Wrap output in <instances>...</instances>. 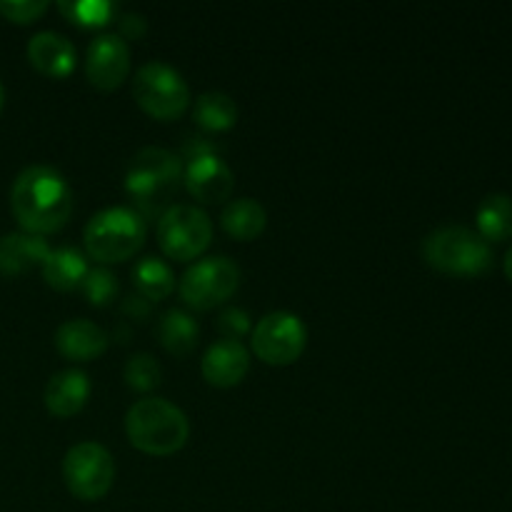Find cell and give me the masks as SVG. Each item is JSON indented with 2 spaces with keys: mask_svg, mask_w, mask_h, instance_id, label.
Returning <instances> with one entry per match:
<instances>
[{
  "mask_svg": "<svg viewBox=\"0 0 512 512\" xmlns=\"http://www.w3.org/2000/svg\"><path fill=\"white\" fill-rule=\"evenodd\" d=\"M125 383L128 388L138 390V393H150L160 385V378H163V368H160L158 360L148 353H135L130 355L128 363H125Z\"/></svg>",
  "mask_w": 512,
  "mask_h": 512,
  "instance_id": "cell-25",
  "label": "cell"
},
{
  "mask_svg": "<svg viewBox=\"0 0 512 512\" xmlns=\"http://www.w3.org/2000/svg\"><path fill=\"white\" fill-rule=\"evenodd\" d=\"M478 235L485 243H505L512 238V198L505 193H493L483 198L475 213Z\"/></svg>",
  "mask_w": 512,
  "mask_h": 512,
  "instance_id": "cell-20",
  "label": "cell"
},
{
  "mask_svg": "<svg viewBox=\"0 0 512 512\" xmlns=\"http://www.w3.org/2000/svg\"><path fill=\"white\" fill-rule=\"evenodd\" d=\"M203 378L215 388H235L250 370V353L240 340H215L203 355Z\"/></svg>",
  "mask_w": 512,
  "mask_h": 512,
  "instance_id": "cell-13",
  "label": "cell"
},
{
  "mask_svg": "<svg viewBox=\"0 0 512 512\" xmlns=\"http://www.w3.org/2000/svg\"><path fill=\"white\" fill-rule=\"evenodd\" d=\"M108 345V333L100 325L90 323L85 318L65 320L55 330V348H58V353L68 360H78V363L100 358L108 350Z\"/></svg>",
  "mask_w": 512,
  "mask_h": 512,
  "instance_id": "cell-15",
  "label": "cell"
},
{
  "mask_svg": "<svg viewBox=\"0 0 512 512\" xmlns=\"http://www.w3.org/2000/svg\"><path fill=\"white\" fill-rule=\"evenodd\" d=\"M80 288H83L90 305L105 308V305L113 303L115 295H118V278H115L108 268H95L88 270V275H85V280L80 283Z\"/></svg>",
  "mask_w": 512,
  "mask_h": 512,
  "instance_id": "cell-26",
  "label": "cell"
},
{
  "mask_svg": "<svg viewBox=\"0 0 512 512\" xmlns=\"http://www.w3.org/2000/svg\"><path fill=\"white\" fill-rule=\"evenodd\" d=\"M3 105H5V88L3 83H0V110H3Z\"/></svg>",
  "mask_w": 512,
  "mask_h": 512,
  "instance_id": "cell-32",
  "label": "cell"
},
{
  "mask_svg": "<svg viewBox=\"0 0 512 512\" xmlns=\"http://www.w3.org/2000/svg\"><path fill=\"white\" fill-rule=\"evenodd\" d=\"M48 0H0V15L10 23L30 25L48 13Z\"/></svg>",
  "mask_w": 512,
  "mask_h": 512,
  "instance_id": "cell-27",
  "label": "cell"
},
{
  "mask_svg": "<svg viewBox=\"0 0 512 512\" xmlns=\"http://www.w3.org/2000/svg\"><path fill=\"white\" fill-rule=\"evenodd\" d=\"M200 325L195 323V318L185 310H168V313L160 318L158 323V340L168 353L178 355V358H185L195 350L198 345Z\"/></svg>",
  "mask_w": 512,
  "mask_h": 512,
  "instance_id": "cell-21",
  "label": "cell"
},
{
  "mask_svg": "<svg viewBox=\"0 0 512 512\" xmlns=\"http://www.w3.org/2000/svg\"><path fill=\"white\" fill-rule=\"evenodd\" d=\"M125 433L140 453L165 458L188 443L190 423L183 410L165 398H143L130 405Z\"/></svg>",
  "mask_w": 512,
  "mask_h": 512,
  "instance_id": "cell-3",
  "label": "cell"
},
{
  "mask_svg": "<svg viewBox=\"0 0 512 512\" xmlns=\"http://www.w3.org/2000/svg\"><path fill=\"white\" fill-rule=\"evenodd\" d=\"M183 183L198 203L215 205L230 198L235 188V175L218 153H205L188 160L183 170Z\"/></svg>",
  "mask_w": 512,
  "mask_h": 512,
  "instance_id": "cell-12",
  "label": "cell"
},
{
  "mask_svg": "<svg viewBox=\"0 0 512 512\" xmlns=\"http://www.w3.org/2000/svg\"><path fill=\"white\" fill-rule=\"evenodd\" d=\"M28 60L45 78H68L78 63V50L65 35L55 30L35 33L28 43Z\"/></svg>",
  "mask_w": 512,
  "mask_h": 512,
  "instance_id": "cell-14",
  "label": "cell"
},
{
  "mask_svg": "<svg viewBox=\"0 0 512 512\" xmlns=\"http://www.w3.org/2000/svg\"><path fill=\"white\" fill-rule=\"evenodd\" d=\"M50 253L48 240L33 233H8L0 238V275H23L43 265Z\"/></svg>",
  "mask_w": 512,
  "mask_h": 512,
  "instance_id": "cell-17",
  "label": "cell"
},
{
  "mask_svg": "<svg viewBox=\"0 0 512 512\" xmlns=\"http://www.w3.org/2000/svg\"><path fill=\"white\" fill-rule=\"evenodd\" d=\"M40 268H43V280L50 288L68 293V290H75L85 280L88 260L78 248H58L50 250Z\"/></svg>",
  "mask_w": 512,
  "mask_h": 512,
  "instance_id": "cell-18",
  "label": "cell"
},
{
  "mask_svg": "<svg viewBox=\"0 0 512 512\" xmlns=\"http://www.w3.org/2000/svg\"><path fill=\"white\" fill-rule=\"evenodd\" d=\"M505 275H508V280L512 283V248L508 250V255H505Z\"/></svg>",
  "mask_w": 512,
  "mask_h": 512,
  "instance_id": "cell-31",
  "label": "cell"
},
{
  "mask_svg": "<svg viewBox=\"0 0 512 512\" xmlns=\"http://www.w3.org/2000/svg\"><path fill=\"white\" fill-rule=\"evenodd\" d=\"M423 258L430 268L458 278H478L493 268V248L465 225H443L425 235Z\"/></svg>",
  "mask_w": 512,
  "mask_h": 512,
  "instance_id": "cell-4",
  "label": "cell"
},
{
  "mask_svg": "<svg viewBox=\"0 0 512 512\" xmlns=\"http://www.w3.org/2000/svg\"><path fill=\"white\" fill-rule=\"evenodd\" d=\"M133 98L150 118L178 120L190 105V88L173 65L150 60L135 73Z\"/></svg>",
  "mask_w": 512,
  "mask_h": 512,
  "instance_id": "cell-6",
  "label": "cell"
},
{
  "mask_svg": "<svg viewBox=\"0 0 512 512\" xmlns=\"http://www.w3.org/2000/svg\"><path fill=\"white\" fill-rule=\"evenodd\" d=\"M193 120L205 130L223 133L238 123V105L228 93L210 90V93L198 95L193 105Z\"/></svg>",
  "mask_w": 512,
  "mask_h": 512,
  "instance_id": "cell-23",
  "label": "cell"
},
{
  "mask_svg": "<svg viewBox=\"0 0 512 512\" xmlns=\"http://www.w3.org/2000/svg\"><path fill=\"white\" fill-rule=\"evenodd\" d=\"M85 73L103 93L120 88L130 73V45L118 33H103L88 45Z\"/></svg>",
  "mask_w": 512,
  "mask_h": 512,
  "instance_id": "cell-11",
  "label": "cell"
},
{
  "mask_svg": "<svg viewBox=\"0 0 512 512\" xmlns=\"http://www.w3.org/2000/svg\"><path fill=\"white\" fill-rule=\"evenodd\" d=\"M148 225L145 218L133 208H105L88 220L83 230L85 250L98 263H123L133 258L145 243Z\"/></svg>",
  "mask_w": 512,
  "mask_h": 512,
  "instance_id": "cell-5",
  "label": "cell"
},
{
  "mask_svg": "<svg viewBox=\"0 0 512 512\" xmlns=\"http://www.w3.org/2000/svg\"><path fill=\"white\" fill-rule=\"evenodd\" d=\"M210 240H213V223L205 210L175 203L160 215L158 243L168 258L188 263L208 250Z\"/></svg>",
  "mask_w": 512,
  "mask_h": 512,
  "instance_id": "cell-7",
  "label": "cell"
},
{
  "mask_svg": "<svg viewBox=\"0 0 512 512\" xmlns=\"http://www.w3.org/2000/svg\"><path fill=\"white\" fill-rule=\"evenodd\" d=\"M308 343L305 323L295 313L275 310L258 320L253 330V353L265 365H290L303 355Z\"/></svg>",
  "mask_w": 512,
  "mask_h": 512,
  "instance_id": "cell-10",
  "label": "cell"
},
{
  "mask_svg": "<svg viewBox=\"0 0 512 512\" xmlns=\"http://www.w3.org/2000/svg\"><path fill=\"white\" fill-rule=\"evenodd\" d=\"M148 303H150V300L140 298V295H138V298H135V295H133V298L125 300L123 310H125V313L138 315V318H145V315H148V310H150V305H148Z\"/></svg>",
  "mask_w": 512,
  "mask_h": 512,
  "instance_id": "cell-30",
  "label": "cell"
},
{
  "mask_svg": "<svg viewBox=\"0 0 512 512\" xmlns=\"http://www.w3.org/2000/svg\"><path fill=\"white\" fill-rule=\"evenodd\" d=\"M58 10L80 28H103L118 15V5L110 0H63Z\"/></svg>",
  "mask_w": 512,
  "mask_h": 512,
  "instance_id": "cell-24",
  "label": "cell"
},
{
  "mask_svg": "<svg viewBox=\"0 0 512 512\" xmlns=\"http://www.w3.org/2000/svg\"><path fill=\"white\" fill-rule=\"evenodd\" d=\"M63 478L70 493L83 503L105 498L115 483V460L100 443H78L65 453Z\"/></svg>",
  "mask_w": 512,
  "mask_h": 512,
  "instance_id": "cell-8",
  "label": "cell"
},
{
  "mask_svg": "<svg viewBox=\"0 0 512 512\" xmlns=\"http://www.w3.org/2000/svg\"><path fill=\"white\" fill-rule=\"evenodd\" d=\"M183 183V163L165 148H143L133 155L125 173V190L145 220H160L173 208V198Z\"/></svg>",
  "mask_w": 512,
  "mask_h": 512,
  "instance_id": "cell-2",
  "label": "cell"
},
{
  "mask_svg": "<svg viewBox=\"0 0 512 512\" xmlns=\"http://www.w3.org/2000/svg\"><path fill=\"white\" fill-rule=\"evenodd\" d=\"M90 398V380L83 370L68 368L50 378L45 388V408L55 418H73Z\"/></svg>",
  "mask_w": 512,
  "mask_h": 512,
  "instance_id": "cell-16",
  "label": "cell"
},
{
  "mask_svg": "<svg viewBox=\"0 0 512 512\" xmlns=\"http://www.w3.org/2000/svg\"><path fill=\"white\" fill-rule=\"evenodd\" d=\"M120 38L128 43V40H140L145 35V30H148V23H145V18L140 13H125L123 18H120Z\"/></svg>",
  "mask_w": 512,
  "mask_h": 512,
  "instance_id": "cell-29",
  "label": "cell"
},
{
  "mask_svg": "<svg viewBox=\"0 0 512 512\" xmlns=\"http://www.w3.org/2000/svg\"><path fill=\"white\" fill-rule=\"evenodd\" d=\"M218 328L228 340H240L243 335L250 333L253 325H250V315L243 308H228L220 313Z\"/></svg>",
  "mask_w": 512,
  "mask_h": 512,
  "instance_id": "cell-28",
  "label": "cell"
},
{
  "mask_svg": "<svg viewBox=\"0 0 512 512\" xmlns=\"http://www.w3.org/2000/svg\"><path fill=\"white\" fill-rule=\"evenodd\" d=\"M133 285L138 288L140 298L158 303V300H165L175 290V275L165 260L148 255V258L135 263Z\"/></svg>",
  "mask_w": 512,
  "mask_h": 512,
  "instance_id": "cell-22",
  "label": "cell"
},
{
  "mask_svg": "<svg viewBox=\"0 0 512 512\" xmlns=\"http://www.w3.org/2000/svg\"><path fill=\"white\" fill-rule=\"evenodd\" d=\"M240 285V268L225 255L203 258L180 278V298L195 310H213L233 298Z\"/></svg>",
  "mask_w": 512,
  "mask_h": 512,
  "instance_id": "cell-9",
  "label": "cell"
},
{
  "mask_svg": "<svg viewBox=\"0 0 512 512\" xmlns=\"http://www.w3.org/2000/svg\"><path fill=\"white\" fill-rule=\"evenodd\" d=\"M220 225L235 240H255L268 225V213L253 198L230 200L220 213Z\"/></svg>",
  "mask_w": 512,
  "mask_h": 512,
  "instance_id": "cell-19",
  "label": "cell"
},
{
  "mask_svg": "<svg viewBox=\"0 0 512 512\" xmlns=\"http://www.w3.org/2000/svg\"><path fill=\"white\" fill-rule=\"evenodd\" d=\"M75 195L63 173L50 165H30L20 170L10 188V210L23 233L50 235L68 225Z\"/></svg>",
  "mask_w": 512,
  "mask_h": 512,
  "instance_id": "cell-1",
  "label": "cell"
}]
</instances>
